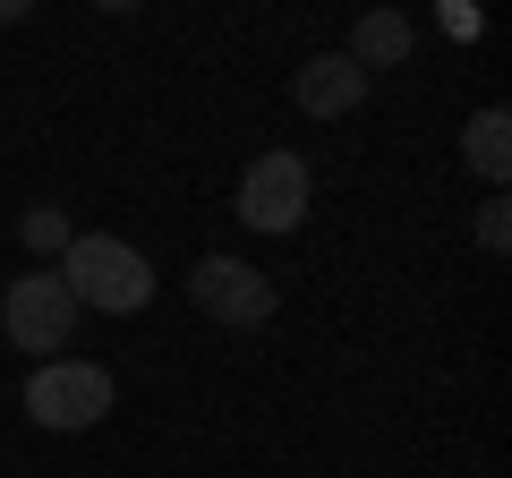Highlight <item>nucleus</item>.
<instances>
[{
  "label": "nucleus",
  "mask_w": 512,
  "mask_h": 478,
  "mask_svg": "<svg viewBox=\"0 0 512 478\" xmlns=\"http://www.w3.org/2000/svg\"><path fill=\"white\" fill-rule=\"evenodd\" d=\"M52 274L69 282L77 316H86V308H103V316H137V308L154 299V265H146V248H128L120 231H77V239H69V257H60Z\"/></svg>",
  "instance_id": "1"
},
{
  "label": "nucleus",
  "mask_w": 512,
  "mask_h": 478,
  "mask_svg": "<svg viewBox=\"0 0 512 478\" xmlns=\"http://www.w3.org/2000/svg\"><path fill=\"white\" fill-rule=\"evenodd\" d=\"M103 410H111V368H94V359H43L26 376V419L52 427V436H77Z\"/></svg>",
  "instance_id": "2"
},
{
  "label": "nucleus",
  "mask_w": 512,
  "mask_h": 478,
  "mask_svg": "<svg viewBox=\"0 0 512 478\" xmlns=\"http://www.w3.org/2000/svg\"><path fill=\"white\" fill-rule=\"evenodd\" d=\"M0 333L26 350V359H60V342L77 333V299H69V282L43 265V274H18L9 282V299H0Z\"/></svg>",
  "instance_id": "3"
},
{
  "label": "nucleus",
  "mask_w": 512,
  "mask_h": 478,
  "mask_svg": "<svg viewBox=\"0 0 512 478\" xmlns=\"http://www.w3.org/2000/svg\"><path fill=\"white\" fill-rule=\"evenodd\" d=\"M188 299H197V316H214V325L231 333H256V325H274V282L256 274L248 257H197L188 265Z\"/></svg>",
  "instance_id": "4"
},
{
  "label": "nucleus",
  "mask_w": 512,
  "mask_h": 478,
  "mask_svg": "<svg viewBox=\"0 0 512 478\" xmlns=\"http://www.w3.org/2000/svg\"><path fill=\"white\" fill-rule=\"evenodd\" d=\"M231 214L248 222V231H299V222H308V163H299V154H256Z\"/></svg>",
  "instance_id": "5"
},
{
  "label": "nucleus",
  "mask_w": 512,
  "mask_h": 478,
  "mask_svg": "<svg viewBox=\"0 0 512 478\" xmlns=\"http://www.w3.org/2000/svg\"><path fill=\"white\" fill-rule=\"evenodd\" d=\"M291 103L308 120H342V111L367 103V69H350V52H316L291 69Z\"/></svg>",
  "instance_id": "6"
},
{
  "label": "nucleus",
  "mask_w": 512,
  "mask_h": 478,
  "mask_svg": "<svg viewBox=\"0 0 512 478\" xmlns=\"http://www.w3.org/2000/svg\"><path fill=\"white\" fill-rule=\"evenodd\" d=\"M402 60H410V18L402 9H367V18L350 26V69L376 77V69H402Z\"/></svg>",
  "instance_id": "7"
},
{
  "label": "nucleus",
  "mask_w": 512,
  "mask_h": 478,
  "mask_svg": "<svg viewBox=\"0 0 512 478\" xmlns=\"http://www.w3.org/2000/svg\"><path fill=\"white\" fill-rule=\"evenodd\" d=\"M461 154H470L478 180L504 188V171H512V120H504V111H478L470 129H461Z\"/></svg>",
  "instance_id": "8"
},
{
  "label": "nucleus",
  "mask_w": 512,
  "mask_h": 478,
  "mask_svg": "<svg viewBox=\"0 0 512 478\" xmlns=\"http://www.w3.org/2000/svg\"><path fill=\"white\" fill-rule=\"evenodd\" d=\"M18 239H26V257H43V265H60L69 257V205H26V222H18Z\"/></svg>",
  "instance_id": "9"
},
{
  "label": "nucleus",
  "mask_w": 512,
  "mask_h": 478,
  "mask_svg": "<svg viewBox=\"0 0 512 478\" xmlns=\"http://www.w3.org/2000/svg\"><path fill=\"white\" fill-rule=\"evenodd\" d=\"M478 248H487V257H504V248H512V205L504 197L478 205Z\"/></svg>",
  "instance_id": "10"
},
{
  "label": "nucleus",
  "mask_w": 512,
  "mask_h": 478,
  "mask_svg": "<svg viewBox=\"0 0 512 478\" xmlns=\"http://www.w3.org/2000/svg\"><path fill=\"white\" fill-rule=\"evenodd\" d=\"M436 26H444L453 43H470V35H478V9H461V0H444V9H436Z\"/></svg>",
  "instance_id": "11"
},
{
  "label": "nucleus",
  "mask_w": 512,
  "mask_h": 478,
  "mask_svg": "<svg viewBox=\"0 0 512 478\" xmlns=\"http://www.w3.org/2000/svg\"><path fill=\"white\" fill-rule=\"evenodd\" d=\"M26 18V0H0V26H18Z\"/></svg>",
  "instance_id": "12"
}]
</instances>
